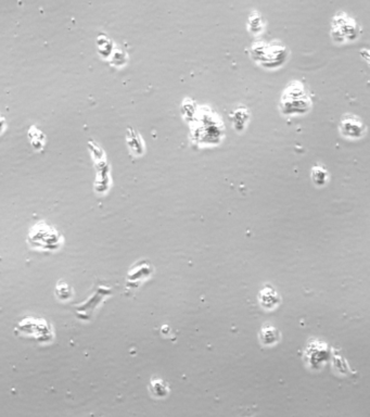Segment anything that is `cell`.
<instances>
[{"mask_svg":"<svg viewBox=\"0 0 370 417\" xmlns=\"http://www.w3.org/2000/svg\"><path fill=\"white\" fill-rule=\"evenodd\" d=\"M311 107V99L303 85L293 82L288 86L282 97V111L284 114H303Z\"/></svg>","mask_w":370,"mask_h":417,"instance_id":"1","label":"cell"},{"mask_svg":"<svg viewBox=\"0 0 370 417\" xmlns=\"http://www.w3.org/2000/svg\"><path fill=\"white\" fill-rule=\"evenodd\" d=\"M149 389L155 398H160V399L165 398L169 391L166 382L162 380L161 378H155V377H153L151 380H150Z\"/></svg>","mask_w":370,"mask_h":417,"instance_id":"4","label":"cell"},{"mask_svg":"<svg viewBox=\"0 0 370 417\" xmlns=\"http://www.w3.org/2000/svg\"><path fill=\"white\" fill-rule=\"evenodd\" d=\"M328 178L329 173L325 168H323V166L316 165L312 169V179L315 185L324 186L325 184H327Z\"/></svg>","mask_w":370,"mask_h":417,"instance_id":"5","label":"cell"},{"mask_svg":"<svg viewBox=\"0 0 370 417\" xmlns=\"http://www.w3.org/2000/svg\"><path fill=\"white\" fill-rule=\"evenodd\" d=\"M341 134L348 139H359L366 133V126L358 116L345 114L340 123Z\"/></svg>","mask_w":370,"mask_h":417,"instance_id":"3","label":"cell"},{"mask_svg":"<svg viewBox=\"0 0 370 417\" xmlns=\"http://www.w3.org/2000/svg\"><path fill=\"white\" fill-rule=\"evenodd\" d=\"M359 27L357 23L345 13L340 12L332 21V37L338 43H345L358 36Z\"/></svg>","mask_w":370,"mask_h":417,"instance_id":"2","label":"cell"},{"mask_svg":"<svg viewBox=\"0 0 370 417\" xmlns=\"http://www.w3.org/2000/svg\"><path fill=\"white\" fill-rule=\"evenodd\" d=\"M360 55L362 58H364V60L367 62V63L369 64V66H370V49H367V48H362V49L360 50Z\"/></svg>","mask_w":370,"mask_h":417,"instance_id":"6","label":"cell"}]
</instances>
